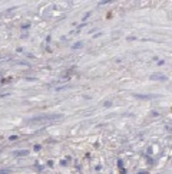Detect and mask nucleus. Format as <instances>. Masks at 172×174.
I'll return each mask as SVG.
<instances>
[{
	"label": "nucleus",
	"mask_w": 172,
	"mask_h": 174,
	"mask_svg": "<svg viewBox=\"0 0 172 174\" xmlns=\"http://www.w3.org/2000/svg\"><path fill=\"white\" fill-rule=\"evenodd\" d=\"M40 148H42V147H40V145H39V144H37V145H34V151H39V150H40Z\"/></svg>",
	"instance_id": "4"
},
{
	"label": "nucleus",
	"mask_w": 172,
	"mask_h": 174,
	"mask_svg": "<svg viewBox=\"0 0 172 174\" xmlns=\"http://www.w3.org/2000/svg\"><path fill=\"white\" fill-rule=\"evenodd\" d=\"M80 46H82V43H80V42H78V43L75 45V48H80Z\"/></svg>",
	"instance_id": "5"
},
{
	"label": "nucleus",
	"mask_w": 172,
	"mask_h": 174,
	"mask_svg": "<svg viewBox=\"0 0 172 174\" xmlns=\"http://www.w3.org/2000/svg\"><path fill=\"white\" fill-rule=\"evenodd\" d=\"M60 114H48V115H39L30 120V122H45V121H53V120H60Z\"/></svg>",
	"instance_id": "1"
},
{
	"label": "nucleus",
	"mask_w": 172,
	"mask_h": 174,
	"mask_svg": "<svg viewBox=\"0 0 172 174\" xmlns=\"http://www.w3.org/2000/svg\"><path fill=\"white\" fill-rule=\"evenodd\" d=\"M151 79H156V81H164V79H166V76L165 75H161V73H155L151 76Z\"/></svg>",
	"instance_id": "2"
},
{
	"label": "nucleus",
	"mask_w": 172,
	"mask_h": 174,
	"mask_svg": "<svg viewBox=\"0 0 172 174\" xmlns=\"http://www.w3.org/2000/svg\"><path fill=\"white\" fill-rule=\"evenodd\" d=\"M29 154V151H26V150H23V151H15V156L16 157H24Z\"/></svg>",
	"instance_id": "3"
}]
</instances>
